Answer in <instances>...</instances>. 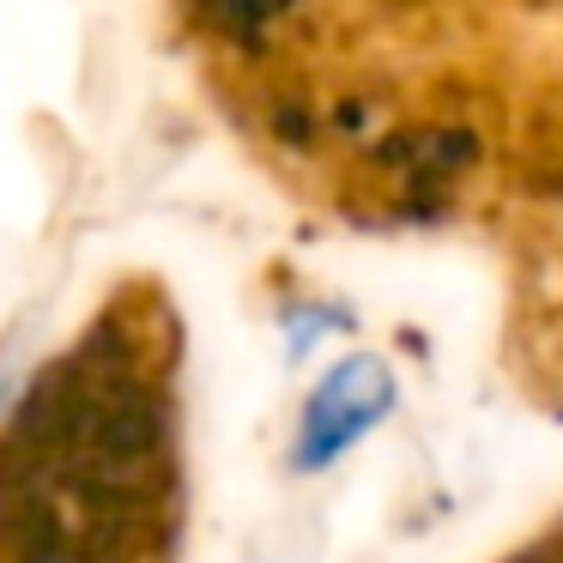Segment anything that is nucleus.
<instances>
[{"label": "nucleus", "instance_id": "f257e3e1", "mask_svg": "<svg viewBox=\"0 0 563 563\" xmlns=\"http://www.w3.org/2000/svg\"><path fill=\"white\" fill-rule=\"evenodd\" d=\"M183 321L122 279L0 424V563H183Z\"/></svg>", "mask_w": 563, "mask_h": 563}]
</instances>
